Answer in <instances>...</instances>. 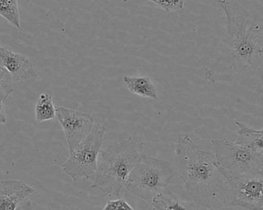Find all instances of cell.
Masks as SVG:
<instances>
[{
    "mask_svg": "<svg viewBox=\"0 0 263 210\" xmlns=\"http://www.w3.org/2000/svg\"><path fill=\"white\" fill-rule=\"evenodd\" d=\"M151 205L156 210H199L194 203L184 201L175 195L168 187L156 196Z\"/></svg>",
    "mask_w": 263,
    "mask_h": 210,
    "instance_id": "obj_12",
    "label": "cell"
},
{
    "mask_svg": "<svg viewBox=\"0 0 263 210\" xmlns=\"http://www.w3.org/2000/svg\"><path fill=\"white\" fill-rule=\"evenodd\" d=\"M123 82L132 93L143 98L157 100V89L149 77H124Z\"/></svg>",
    "mask_w": 263,
    "mask_h": 210,
    "instance_id": "obj_13",
    "label": "cell"
},
{
    "mask_svg": "<svg viewBox=\"0 0 263 210\" xmlns=\"http://www.w3.org/2000/svg\"><path fill=\"white\" fill-rule=\"evenodd\" d=\"M175 154L176 177L182 180L195 204L210 210H234L228 183L216 160L194 143L189 133L178 137Z\"/></svg>",
    "mask_w": 263,
    "mask_h": 210,
    "instance_id": "obj_2",
    "label": "cell"
},
{
    "mask_svg": "<svg viewBox=\"0 0 263 210\" xmlns=\"http://www.w3.org/2000/svg\"><path fill=\"white\" fill-rule=\"evenodd\" d=\"M216 162L221 167L235 174L263 169V157L243 145L227 139L212 140Z\"/></svg>",
    "mask_w": 263,
    "mask_h": 210,
    "instance_id": "obj_7",
    "label": "cell"
},
{
    "mask_svg": "<svg viewBox=\"0 0 263 210\" xmlns=\"http://www.w3.org/2000/svg\"><path fill=\"white\" fill-rule=\"evenodd\" d=\"M33 193L22 180L0 181V210L32 209V203L26 199Z\"/></svg>",
    "mask_w": 263,
    "mask_h": 210,
    "instance_id": "obj_9",
    "label": "cell"
},
{
    "mask_svg": "<svg viewBox=\"0 0 263 210\" xmlns=\"http://www.w3.org/2000/svg\"><path fill=\"white\" fill-rule=\"evenodd\" d=\"M55 118L64 131L69 154L92 132L96 124L89 114L63 106H55Z\"/></svg>",
    "mask_w": 263,
    "mask_h": 210,
    "instance_id": "obj_8",
    "label": "cell"
},
{
    "mask_svg": "<svg viewBox=\"0 0 263 210\" xmlns=\"http://www.w3.org/2000/svg\"><path fill=\"white\" fill-rule=\"evenodd\" d=\"M153 2L157 7L163 9L167 12L182 9L184 7V0H148Z\"/></svg>",
    "mask_w": 263,
    "mask_h": 210,
    "instance_id": "obj_17",
    "label": "cell"
},
{
    "mask_svg": "<svg viewBox=\"0 0 263 210\" xmlns=\"http://www.w3.org/2000/svg\"><path fill=\"white\" fill-rule=\"evenodd\" d=\"M106 128L96 123L92 132L78 145L61 166L63 173L74 182L82 178L89 180L97 170L99 154L101 152Z\"/></svg>",
    "mask_w": 263,
    "mask_h": 210,
    "instance_id": "obj_5",
    "label": "cell"
},
{
    "mask_svg": "<svg viewBox=\"0 0 263 210\" xmlns=\"http://www.w3.org/2000/svg\"><path fill=\"white\" fill-rule=\"evenodd\" d=\"M103 210H135L124 200V199L119 198L118 200H109L106 203V206Z\"/></svg>",
    "mask_w": 263,
    "mask_h": 210,
    "instance_id": "obj_18",
    "label": "cell"
},
{
    "mask_svg": "<svg viewBox=\"0 0 263 210\" xmlns=\"http://www.w3.org/2000/svg\"><path fill=\"white\" fill-rule=\"evenodd\" d=\"M5 102L4 99L0 97V124H4L6 123V113H5Z\"/></svg>",
    "mask_w": 263,
    "mask_h": 210,
    "instance_id": "obj_19",
    "label": "cell"
},
{
    "mask_svg": "<svg viewBox=\"0 0 263 210\" xmlns=\"http://www.w3.org/2000/svg\"><path fill=\"white\" fill-rule=\"evenodd\" d=\"M219 171L227 180L232 206L247 210L263 208V174L252 171L243 174L230 172L216 163Z\"/></svg>",
    "mask_w": 263,
    "mask_h": 210,
    "instance_id": "obj_6",
    "label": "cell"
},
{
    "mask_svg": "<svg viewBox=\"0 0 263 210\" xmlns=\"http://www.w3.org/2000/svg\"><path fill=\"white\" fill-rule=\"evenodd\" d=\"M262 174H263V169H262ZM261 210H263V208H262V209H261Z\"/></svg>",
    "mask_w": 263,
    "mask_h": 210,
    "instance_id": "obj_20",
    "label": "cell"
},
{
    "mask_svg": "<svg viewBox=\"0 0 263 210\" xmlns=\"http://www.w3.org/2000/svg\"><path fill=\"white\" fill-rule=\"evenodd\" d=\"M35 120L39 123L55 118V106L52 103V97L49 94H41L37 100L35 107Z\"/></svg>",
    "mask_w": 263,
    "mask_h": 210,
    "instance_id": "obj_14",
    "label": "cell"
},
{
    "mask_svg": "<svg viewBox=\"0 0 263 210\" xmlns=\"http://www.w3.org/2000/svg\"><path fill=\"white\" fill-rule=\"evenodd\" d=\"M239 129L233 141L243 145L263 157V127L257 130L249 125L236 121Z\"/></svg>",
    "mask_w": 263,
    "mask_h": 210,
    "instance_id": "obj_11",
    "label": "cell"
},
{
    "mask_svg": "<svg viewBox=\"0 0 263 210\" xmlns=\"http://www.w3.org/2000/svg\"><path fill=\"white\" fill-rule=\"evenodd\" d=\"M0 15L18 29H21L18 0H0Z\"/></svg>",
    "mask_w": 263,
    "mask_h": 210,
    "instance_id": "obj_15",
    "label": "cell"
},
{
    "mask_svg": "<svg viewBox=\"0 0 263 210\" xmlns=\"http://www.w3.org/2000/svg\"><path fill=\"white\" fill-rule=\"evenodd\" d=\"M227 18V32L221 50L211 66L205 68L210 84L231 83L253 69L259 72L257 97L263 104V21L233 0H218Z\"/></svg>",
    "mask_w": 263,
    "mask_h": 210,
    "instance_id": "obj_1",
    "label": "cell"
},
{
    "mask_svg": "<svg viewBox=\"0 0 263 210\" xmlns=\"http://www.w3.org/2000/svg\"><path fill=\"white\" fill-rule=\"evenodd\" d=\"M176 176L174 165L142 154L132 169L125 187L133 196L151 205L153 199L168 187Z\"/></svg>",
    "mask_w": 263,
    "mask_h": 210,
    "instance_id": "obj_4",
    "label": "cell"
},
{
    "mask_svg": "<svg viewBox=\"0 0 263 210\" xmlns=\"http://www.w3.org/2000/svg\"><path fill=\"white\" fill-rule=\"evenodd\" d=\"M12 80L9 72L0 66V97L5 100L13 92Z\"/></svg>",
    "mask_w": 263,
    "mask_h": 210,
    "instance_id": "obj_16",
    "label": "cell"
},
{
    "mask_svg": "<svg viewBox=\"0 0 263 210\" xmlns=\"http://www.w3.org/2000/svg\"><path fill=\"white\" fill-rule=\"evenodd\" d=\"M0 66L9 72L15 82L37 78V73L30 60L20 53L11 52L0 46Z\"/></svg>",
    "mask_w": 263,
    "mask_h": 210,
    "instance_id": "obj_10",
    "label": "cell"
},
{
    "mask_svg": "<svg viewBox=\"0 0 263 210\" xmlns=\"http://www.w3.org/2000/svg\"><path fill=\"white\" fill-rule=\"evenodd\" d=\"M100 154L92 188L120 198L132 169L142 155L140 148L129 137L109 145Z\"/></svg>",
    "mask_w": 263,
    "mask_h": 210,
    "instance_id": "obj_3",
    "label": "cell"
}]
</instances>
